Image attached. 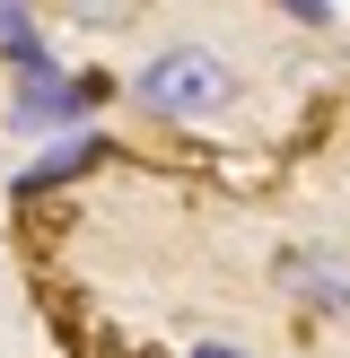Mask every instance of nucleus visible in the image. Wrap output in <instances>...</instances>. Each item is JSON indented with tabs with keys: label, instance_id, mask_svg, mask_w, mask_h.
Instances as JSON below:
<instances>
[{
	"label": "nucleus",
	"instance_id": "obj_3",
	"mask_svg": "<svg viewBox=\"0 0 350 358\" xmlns=\"http://www.w3.org/2000/svg\"><path fill=\"white\" fill-rule=\"evenodd\" d=\"M88 166H105V131H70V140H52L44 157H27V166L9 175V192H18V201H44V192L79 184Z\"/></svg>",
	"mask_w": 350,
	"mask_h": 358
},
{
	"label": "nucleus",
	"instance_id": "obj_2",
	"mask_svg": "<svg viewBox=\"0 0 350 358\" xmlns=\"http://www.w3.org/2000/svg\"><path fill=\"white\" fill-rule=\"evenodd\" d=\"M114 96V79L105 70H79V79H62V70H44V79H18V131H88V114Z\"/></svg>",
	"mask_w": 350,
	"mask_h": 358
},
{
	"label": "nucleus",
	"instance_id": "obj_4",
	"mask_svg": "<svg viewBox=\"0 0 350 358\" xmlns=\"http://www.w3.org/2000/svg\"><path fill=\"white\" fill-rule=\"evenodd\" d=\"M280 280H289L315 315H350V262L342 254H307V245H289V254H280Z\"/></svg>",
	"mask_w": 350,
	"mask_h": 358
},
{
	"label": "nucleus",
	"instance_id": "obj_1",
	"mask_svg": "<svg viewBox=\"0 0 350 358\" xmlns=\"http://www.w3.org/2000/svg\"><path fill=\"white\" fill-rule=\"evenodd\" d=\"M132 96L149 105L158 122H202V114H219V105H237V70L210 44H175V52H158L132 79Z\"/></svg>",
	"mask_w": 350,
	"mask_h": 358
},
{
	"label": "nucleus",
	"instance_id": "obj_5",
	"mask_svg": "<svg viewBox=\"0 0 350 358\" xmlns=\"http://www.w3.org/2000/svg\"><path fill=\"white\" fill-rule=\"evenodd\" d=\"M184 358H237V350H227V341H202V350H184Z\"/></svg>",
	"mask_w": 350,
	"mask_h": 358
}]
</instances>
